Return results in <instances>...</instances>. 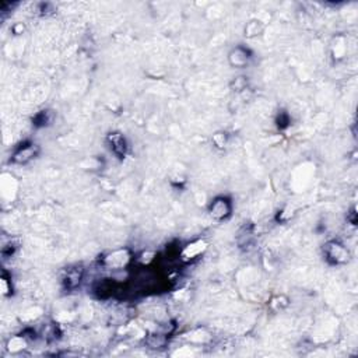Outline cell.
Returning <instances> with one entry per match:
<instances>
[{
  "mask_svg": "<svg viewBox=\"0 0 358 358\" xmlns=\"http://www.w3.org/2000/svg\"><path fill=\"white\" fill-rule=\"evenodd\" d=\"M232 212V203L231 200L224 196H220L213 200V203L210 205V214L213 219L216 220H226L231 216Z\"/></svg>",
  "mask_w": 358,
  "mask_h": 358,
  "instance_id": "cell-3",
  "label": "cell"
},
{
  "mask_svg": "<svg viewBox=\"0 0 358 358\" xmlns=\"http://www.w3.org/2000/svg\"><path fill=\"white\" fill-rule=\"evenodd\" d=\"M132 260V253L129 249H119V251H115V252L109 253L108 256L104 258L102 260V265L105 266L106 269H113V270H118V269H123L126 267Z\"/></svg>",
  "mask_w": 358,
  "mask_h": 358,
  "instance_id": "cell-1",
  "label": "cell"
},
{
  "mask_svg": "<svg viewBox=\"0 0 358 358\" xmlns=\"http://www.w3.org/2000/svg\"><path fill=\"white\" fill-rule=\"evenodd\" d=\"M48 111H42V112H40L38 115H37V118H35V125L37 126H42V125H45L48 122Z\"/></svg>",
  "mask_w": 358,
  "mask_h": 358,
  "instance_id": "cell-11",
  "label": "cell"
},
{
  "mask_svg": "<svg viewBox=\"0 0 358 358\" xmlns=\"http://www.w3.org/2000/svg\"><path fill=\"white\" fill-rule=\"evenodd\" d=\"M205 248H206L205 242H202V241L195 242V244H192V245H188L185 249H184V252H182V258L184 259L196 258V256H198Z\"/></svg>",
  "mask_w": 358,
  "mask_h": 358,
  "instance_id": "cell-8",
  "label": "cell"
},
{
  "mask_svg": "<svg viewBox=\"0 0 358 358\" xmlns=\"http://www.w3.org/2000/svg\"><path fill=\"white\" fill-rule=\"evenodd\" d=\"M347 220H348V221H351L352 226H355L357 220H355V210H354V209L351 210V216H350V217H347Z\"/></svg>",
  "mask_w": 358,
  "mask_h": 358,
  "instance_id": "cell-14",
  "label": "cell"
},
{
  "mask_svg": "<svg viewBox=\"0 0 358 358\" xmlns=\"http://www.w3.org/2000/svg\"><path fill=\"white\" fill-rule=\"evenodd\" d=\"M38 153H40V148H38L37 144L27 143V144H23V146L19 147L14 151L12 161H13L14 164H27L33 158H35V155Z\"/></svg>",
  "mask_w": 358,
  "mask_h": 358,
  "instance_id": "cell-4",
  "label": "cell"
},
{
  "mask_svg": "<svg viewBox=\"0 0 358 358\" xmlns=\"http://www.w3.org/2000/svg\"><path fill=\"white\" fill-rule=\"evenodd\" d=\"M24 345H26V338H24V336H17V337L12 338V340L9 341V350H10V351H19L21 348H24Z\"/></svg>",
  "mask_w": 358,
  "mask_h": 358,
  "instance_id": "cell-10",
  "label": "cell"
},
{
  "mask_svg": "<svg viewBox=\"0 0 358 358\" xmlns=\"http://www.w3.org/2000/svg\"><path fill=\"white\" fill-rule=\"evenodd\" d=\"M325 255L326 259L333 263V265H341L345 263L348 260V251L345 249L344 245H341L340 242L332 241V242H327L325 246Z\"/></svg>",
  "mask_w": 358,
  "mask_h": 358,
  "instance_id": "cell-2",
  "label": "cell"
},
{
  "mask_svg": "<svg viewBox=\"0 0 358 358\" xmlns=\"http://www.w3.org/2000/svg\"><path fill=\"white\" fill-rule=\"evenodd\" d=\"M83 274H84V270L80 266L67 269L66 274L63 277V284L67 290H73L76 287H79L81 280H83Z\"/></svg>",
  "mask_w": 358,
  "mask_h": 358,
  "instance_id": "cell-7",
  "label": "cell"
},
{
  "mask_svg": "<svg viewBox=\"0 0 358 358\" xmlns=\"http://www.w3.org/2000/svg\"><path fill=\"white\" fill-rule=\"evenodd\" d=\"M279 123V127H281V129H284V127L288 126V123H290V118H288V115L287 113H280L279 116V120H277Z\"/></svg>",
  "mask_w": 358,
  "mask_h": 358,
  "instance_id": "cell-12",
  "label": "cell"
},
{
  "mask_svg": "<svg viewBox=\"0 0 358 358\" xmlns=\"http://www.w3.org/2000/svg\"><path fill=\"white\" fill-rule=\"evenodd\" d=\"M166 343V338L162 334H151L150 337L147 338V344L150 345L151 348H161L164 347Z\"/></svg>",
  "mask_w": 358,
  "mask_h": 358,
  "instance_id": "cell-9",
  "label": "cell"
},
{
  "mask_svg": "<svg viewBox=\"0 0 358 358\" xmlns=\"http://www.w3.org/2000/svg\"><path fill=\"white\" fill-rule=\"evenodd\" d=\"M228 59L234 67H245L251 60V52H249V49L244 47H237L230 52Z\"/></svg>",
  "mask_w": 358,
  "mask_h": 358,
  "instance_id": "cell-6",
  "label": "cell"
},
{
  "mask_svg": "<svg viewBox=\"0 0 358 358\" xmlns=\"http://www.w3.org/2000/svg\"><path fill=\"white\" fill-rule=\"evenodd\" d=\"M108 144H109V148L118 158H123L126 155L127 151V144L125 137L120 134V133H109L108 134Z\"/></svg>",
  "mask_w": 358,
  "mask_h": 358,
  "instance_id": "cell-5",
  "label": "cell"
},
{
  "mask_svg": "<svg viewBox=\"0 0 358 358\" xmlns=\"http://www.w3.org/2000/svg\"><path fill=\"white\" fill-rule=\"evenodd\" d=\"M235 90H238V91H241V90H244L246 87V80L245 77H238V79H235Z\"/></svg>",
  "mask_w": 358,
  "mask_h": 358,
  "instance_id": "cell-13",
  "label": "cell"
}]
</instances>
